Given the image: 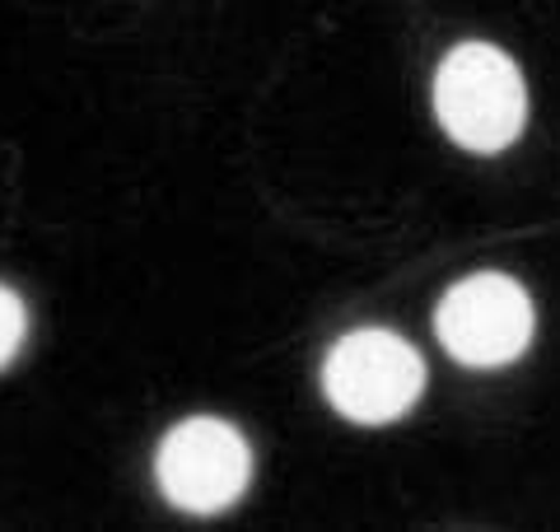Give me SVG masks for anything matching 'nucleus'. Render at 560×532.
I'll return each instance as SVG.
<instances>
[{
  "label": "nucleus",
  "instance_id": "obj_1",
  "mask_svg": "<svg viewBox=\"0 0 560 532\" xmlns=\"http://www.w3.org/2000/svg\"><path fill=\"white\" fill-rule=\"evenodd\" d=\"M434 117L463 150L495 154L514 146L528 117L518 66L490 43H458L434 70Z\"/></svg>",
  "mask_w": 560,
  "mask_h": 532
},
{
  "label": "nucleus",
  "instance_id": "obj_5",
  "mask_svg": "<svg viewBox=\"0 0 560 532\" xmlns=\"http://www.w3.org/2000/svg\"><path fill=\"white\" fill-rule=\"evenodd\" d=\"M24 332H28V313H24V299L14 294L10 286H0V369H5L14 355L24 346Z\"/></svg>",
  "mask_w": 560,
  "mask_h": 532
},
{
  "label": "nucleus",
  "instance_id": "obj_4",
  "mask_svg": "<svg viewBox=\"0 0 560 532\" xmlns=\"http://www.w3.org/2000/svg\"><path fill=\"white\" fill-rule=\"evenodd\" d=\"M160 490L187 513L230 509L253 482V449L230 420L191 416L173 425L154 458Z\"/></svg>",
  "mask_w": 560,
  "mask_h": 532
},
{
  "label": "nucleus",
  "instance_id": "obj_2",
  "mask_svg": "<svg viewBox=\"0 0 560 532\" xmlns=\"http://www.w3.org/2000/svg\"><path fill=\"white\" fill-rule=\"evenodd\" d=\"M420 388H425V360L407 336L388 327L346 332L323 360L327 402L355 425H388L407 416Z\"/></svg>",
  "mask_w": 560,
  "mask_h": 532
},
{
  "label": "nucleus",
  "instance_id": "obj_3",
  "mask_svg": "<svg viewBox=\"0 0 560 532\" xmlns=\"http://www.w3.org/2000/svg\"><path fill=\"white\" fill-rule=\"evenodd\" d=\"M533 299L514 276L481 271L458 280L434 309V332L453 360L471 369H495L518 360L533 342Z\"/></svg>",
  "mask_w": 560,
  "mask_h": 532
}]
</instances>
